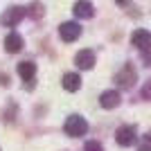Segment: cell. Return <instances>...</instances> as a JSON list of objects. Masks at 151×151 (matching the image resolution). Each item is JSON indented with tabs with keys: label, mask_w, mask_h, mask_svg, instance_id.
<instances>
[{
	"label": "cell",
	"mask_w": 151,
	"mask_h": 151,
	"mask_svg": "<svg viewBox=\"0 0 151 151\" xmlns=\"http://www.w3.org/2000/svg\"><path fill=\"white\" fill-rule=\"evenodd\" d=\"M63 131L68 133L70 138H81L88 131V122L83 120L81 115H68L65 117V124H63Z\"/></svg>",
	"instance_id": "6da1fadb"
},
{
	"label": "cell",
	"mask_w": 151,
	"mask_h": 151,
	"mask_svg": "<svg viewBox=\"0 0 151 151\" xmlns=\"http://www.w3.org/2000/svg\"><path fill=\"white\" fill-rule=\"evenodd\" d=\"M135 140H138V131L131 124H124L115 131V142L120 147H131V145H135Z\"/></svg>",
	"instance_id": "7a4b0ae2"
},
{
	"label": "cell",
	"mask_w": 151,
	"mask_h": 151,
	"mask_svg": "<svg viewBox=\"0 0 151 151\" xmlns=\"http://www.w3.org/2000/svg\"><path fill=\"white\" fill-rule=\"evenodd\" d=\"M135 81H138V72H135V68H133L131 63H126L124 68L115 75V83H117L120 88H131Z\"/></svg>",
	"instance_id": "3957f363"
},
{
	"label": "cell",
	"mask_w": 151,
	"mask_h": 151,
	"mask_svg": "<svg viewBox=\"0 0 151 151\" xmlns=\"http://www.w3.org/2000/svg\"><path fill=\"white\" fill-rule=\"evenodd\" d=\"M25 9H23V7H9V9H5V14H2V16H0V23H2V25L5 27H16L20 23V20L25 18Z\"/></svg>",
	"instance_id": "277c9868"
},
{
	"label": "cell",
	"mask_w": 151,
	"mask_h": 151,
	"mask_svg": "<svg viewBox=\"0 0 151 151\" xmlns=\"http://www.w3.org/2000/svg\"><path fill=\"white\" fill-rule=\"evenodd\" d=\"M59 36H61L65 43H72V41H77V38L81 36V27H79V23H75V20L61 23V27H59Z\"/></svg>",
	"instance_id": "5b68a950"
},
{
	"label": "cell",
	"mask_w": 151,
	"mask_h": 151,
	"mask_svg": "<svg viewBox=\"0 0 151 151\" xmlns=\"http://www.w3.org/2000/svg\"><path fill=\"white\" fill-rule=\"evenodd\" d=\"M131 43L138 47V50H151V32L147 29H135L131 34Z\"/></svg>",
	"instance_id": "8992f818"
},
{
	"label": "cell",
	"mask_w": 151,
	"mask_h": 151,
	"mask_svg": "<svg viewBox=\"0 0 151 151\" xmlns=\"http://www.w3.org/2000/svg\"><path fill=\"white\" fill-rule=\"evenodd\" d=\"M75 65L79 70H90L95 65V52L93 50H79L75 57Z\"/></svg>",
	"instance_id": "52a82bcc"
},
{
	"label": "cell",
	"mask_w": 151,
	"mask_h": 151,
	"mask_svg": "<svg viewBox=\"0 0 151 151\" xmlns=\"http://www.w3.org/2000/svg\"><path fill=\"white\" fill-rule=\"evenodd\" d=\"M5 50L9 52V54L20 52V50H23V36L16 34V32H9V34L5 36Z\"/></svg>",
	"instance_id": "ba28073f"
},
{
	"label": "cell",
	"mask_w": 151,
	"mask_h": 151,
	"mask_svg": "<svg viewBox=\"0 0 151 151\" xmlns=\"http://www.w3.org/2000/svg\"><path fill=\"white\" fill-rule=\"evenodd\" d=\"M120 93L117 90H106V93H101L99 95V106L101 108H115V106H120Z\"/></svg>",
	"instance_id": "9c48e42d"
},
{
	"label": "cell",
	"mask_w": 151,
	"mask_h": 151,
	"mask_svg": "<svg viewBox=\"0 0 151 151\" xmlns=\"http://www.w3.org/2000/svg\"><path fill=\"white\" fill-rule=\"evenodd\" d=\"M72 12H75L77 18H93L95 7H93V2H90V0H77Z\"/></svg>",
	"instance_id": "30bf717a"
},
{
	"label": "cell",
	"mask_w": 151,
	"mask_h": 151,
	"mask_svg": "<svg viewBox=\"0 0 151 151\" xmlns=\"http://www.w3.org/2000/svg\"><path fill=\"white\" fill-rule=\"evenodd\" d=\"M61 83H63V88L68 90V93H77V90L81 88V77L77 75V72H65Z\"/></svg>",
	"instance_id": "8fae6325"
},
{
	"label": "cell",
	"mask_w": 151,
	"mask_h": 151,
	"mask_svg": "<svg viewBox=\"0 0 151 151\" xmlns=\"http://www.w3.org/2000/svg\"><path fill=\"white\" fill-rule=\"evenodd\" d=\"M18 75H20V79H25V81L34 79V75H36V63H34V61L18 63Z\"/></svg>",
	"instance_id": "7c38bea8"
},
{
	"label": "cell",
	"mask_w": 151,
	"mask_h": 151,
	"mask_svg": "<svg viewBox=\"0 0 151 151\" xmlns=\"http://www.w3.org/2000/svg\"><path fill=\"white\" fill-rule=\"evenodd\" d=\"M25 12L29 14L32 18H41V16H43V5H41V2H32V7L25 9Z\"/></svg>",
	"instance_id": "4fadbf2b"
},
{
	"label": "cell",
	"mask_w": 151,
	"mask_h": 151,
	"mask_svg": "<svg viewBox=\"0 0 151 151\" xmlns=\"http://www.w3.org/2000/svg\"><path fill=\"white\" fill-rule=\"evenodd\" d=\"M138 151H151V133H147L145 138L140 140V145H138Z\"/></svg>",
	"instance_id": "5bb4252c"
},
{
	"label": "cell",
	"mask_w": 151,
	"mask_h": 151,
	"mask_svg": "<svg viewBox=\"0 0 151 151\" xmlns=\"http://www.w3.org/2000/svg\"><path fill=\"white\" fill-rule=\"evenodd\" d=\"M83 151H104V147H101V142H97V140H90V142H86Z\"/></svg>",
	"instance_id": "9a60e30c"
},
{
	"label": "cell",
	"mask_w": 151,
	"mask_h": 151,
	"mask_svg": "<svg viewBox=\"0 0 151 151\" xmlns=\"http://www.w3.org/2000/svg\"><path fill=\"white\" fill-rule=\"evenodd\" d=\"M140 95H142V99L151 101V79L145 83V86H142V93H140Z\"/></svg>",
	"instance_id": "2e32d148"
},
{
	"label": "cell",
	"mask_w": 151,
	"mask_h": 151,
	"mask_svg": "<svg viewBox=\"0 0 151 151\" xmlns=\"http://www.w3.org/2000/svg\"><path fill=\"white\" fill-rule=\"evenodd\" d=\"M145 63H147V65H151V50H147V54H145Z\"/></svg>",
	"instance_id": "e0dca14e"
},
{
	"label": "cell",
	"mask_w": 151,
	"mask_h": 151,
	"mask_svg": "<svg viewBox=\"0 0 151 151\" xmlns=\"http://www.w3.org/2000/svg\"><path fill=\"white\" fill-rule=\"evenodd\" d=\"M115 2H117V5H126V2H129V0H115Z\"/></svg>",
	"instance_id": "ac0fdd59"
}]
</instances>
